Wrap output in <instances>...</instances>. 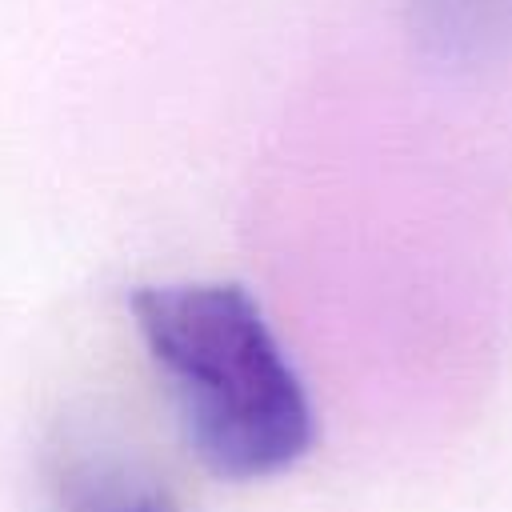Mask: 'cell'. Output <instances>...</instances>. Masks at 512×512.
<instances>
[{"mask_svg": "<svg viewBox=\"0 0 512 512\" xmlns=\"http://www.w3.org/2000/svg\"><path fill=\"white\" fill-rule=\"evenodd\" d=\"M60 512H180L172 492L132 456L104 444H76L56 464Z\"/></svg>", "mask_w": 512, "mask_h": 512, "instance_id": "3", "label": "cell"}, {"mask_svg": "<svg viewBox=\"0 0 512 512\" xmlns=\"http://www.w3.org/2000/svg\"><path fill=\"white\" fill-rule=\"evenodd\" d=\"M132 320L196 460L220 480L288 472L316 440L312 400L260 304L232 280L148 284Z\"/></svg>", "mask_w": 512, "mask_h": 512, "instance_id": "1", "label": "cell"}, {"mask_svg": "<svg viewBox=\"0 0 512 512\" xmlns=\"http://www.w3.org/2000/svg\"><path fill=\"white\" fill-rule=\"evenodd\" d=\"M416 48L444 68H488L512 56V0H404Z\"/></svg>", "mask_w": 512, "mask_h": 512, "instance_id": "2", "label": "cell"}]
</instances>
